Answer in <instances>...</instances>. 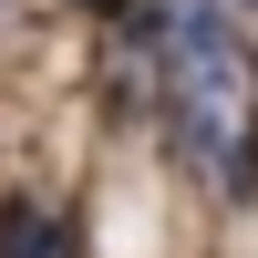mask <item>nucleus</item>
Returning a JSON list of instances; mask_svg holds the SVG:
<instances>
[{"label": "nucleus", "mask_w": 258, "mask_h": 258, "mask_svg": "<svg viewBox=\"0 0 258 258\" xmlns=\"http://www.w3.org/2000/svg\"><path fill=\"white\" fill-rule=\"evenodd\" d=\"M114 52L135 103L165 124L186 176L248 197L258 186V41L238 0H114Z\"/></svg>", "instance_id": "1"}, {"label": "nucleus", "mask_w": 258, "mask_h": 258, "mask_svg": "<svg viewBox=\"0 0 258 258\" xmlns=\"http://www.w3.org/2000/svg\"><path fill=\"white\" fill-rule=\"evenodd\" d=\"M0 258H83V248H73V227H62L41 197H21L11 217H0Z\"/></svg>", "instance_id": "2"}]
</instances>
